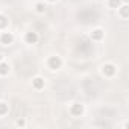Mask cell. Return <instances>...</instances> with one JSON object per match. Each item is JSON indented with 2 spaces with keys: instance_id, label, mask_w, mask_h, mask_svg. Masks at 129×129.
I'll return each instance as SVG.
<instances>
[{
  "instance_id": "obj_1",
  "label": "cell",
  "mask_w": 129,
  "mask_h": 129,
  "mask_svg": "<svg viewBox=\"0 0 129 129\" xmlns=\"http://www.w3.org/2000/svg\"><path fill=\"white\" fill-rule=\"evenodd\" d=\"M47 66H49L50 70H58V69L62 66V59H61V56H59V55H52V56H49V59H47Z\"/></svg>"
},
{
  "instance_id": "obj_2",
  "label": "cell",
  "mask_w": 129,
  "mask_h": 129,
  "mask_svg": "<svg viewBox=\"0 0 129 129\" xmlns=\"http://www.w3.org/2000/svg\"><path fill=\"white\" fill-rule=\"evenodd\" d=\"M14 41V34L9 32V30H2L0 32V44H3V46H9L12 44Z\"/></svg>"
},
{
  "instance_id": "obj_3",
  "label": "cell",
  "mask_w": 129,
  "mask_h": 129,
  "mask_svg": "<svg viewBox=\"0 0 129 129\" xmlns=\"http://www.w3.org/2000/svg\"><path fill=\"white\" fill-rule=\"evenodd\" d=\"M115 66L114 64H103L102 66V70H100V73L103 75V76H108V78H111V76H114L115 75Z\"/></svg>"
},
{
  "instance_id": "obj_4",
  "label": "cell",
  "mask_w": 129,
  "mask_h": 129,
  "mask_svg": "<svg viewBox=\"0 0 129 129\" xmlns=\"http://www.w3.org/2000/svg\"><path fill=\"white\" fill-rule=\"evenodd\" d=\"M70 114L73 115V117H81L82 114H84V105L82 103H72L70 105Z\"/></svg>"
},
{
  "instance_id": "obj_5",
  "label": "cell",
  "mask_w": 129,
  "mask_h": 129,
  "mask_svg": "<svg viewBox=\"0 0 129 129\" xmlns=\"http://www.w3.org/2000/svg\"><path fill=\"white\" fill-rule=\"evenodd\" d=\"M11 72V66H9V62H6L5 59L0 62V78H3V76H8Z\"/></svg>"
},
{
  "instance_id": "obj_6",
  "label": "cell",
  "mask_w": 129,
  "mask_h": 129,
  "mask_svg": "<svg viewBox=\"0 0 129 129\" xmlns=\"http://www.w3.org/2000/svg\"><path fill=\"white\" fill-rule=\"evenodd\" d=\"M32 85H34L35 90H41V88H44V85H46V79L41 78V76H37V78L32 79Z\"/></svg>"
},
{
  "instance_id": "obj_7",
  "label": "cell",
  "mask_w": 129,
  "mask_h": 129,
  "mask_svg": "<svg viewBox=\"0 0 129 129\" xmlns=\"http://www.w3.org/2000/svg\"><path fill=\"white\" fill-rule=\"evenodd\" d=\"M24 41H26L27 44H35V43L38 41V34H37V32H26Z\"/></svg>"
},
{
  "instance_id": "obj_8",
  "label": "cell",
  "mask_w": 129,
  "mask_h": 129,
  "mask_svg": "<svg viewBox=\"0 0 129 129\" xmlns=\"http://www.w3.org/2000/svg\"><path fill=\"white\" fill-rule=\"evenodd\" d=\"M46 9H47V3L44 2H37L35 5H34V11L37 12V14H44L46 12Z\"/></svg>"
},
{
  "instance_id": "obj_9",
  "label": "cell",
  "mask_w": 129,
  "mask_h": 129,
  "mask_svg": "<svg viewBox=\"0 0 129 129\" xmlns=\"http://www.w3.org/2000/svg\"><path fill=\"white\" fill-rule=\"evenodd\" d=\"M90 37H91V40L99 41V40L103 37V30H102V29H94V30L91 32V35H90Z\"/></svg>"
},
{
  "instance_id": "obj_10",
  "label": "cell",
  "mask_w": 129,
  "mask_h": 129,
  "mask_svg": "<svg viewBox=\"0 0 129 129\" xmlns=\"http://www.w3.org/2000/svg\"><path fill=\"white\" fill-rule=\"evenodd\" d=\"M8 109H9V106H8L6 102H0V117L6 115L8 114Z\"/></svg>"
},
{
  "instance_id": "obj_11",
  "label": "cell",
  "mask_w": 129,
  "mask_h": 129,
  "mask_svg": "<svg viewBox=\"0 0 129 129\" xmlns=\"http://www.w3.org/2000/svg\"><path fill=\"white\" fill-rule=\"evenodd\" d=\"M120 0H108V6L111 8V9H117V8H120Z\"/></svg>"
},
{
  "instance_id": "obj_12",
  "label": "cell",
  "mask_w": 129,
  "mask_h": 129,
  "mask_svg": "<svg viewBox=\"0 0 129 129\" xmlns=\"http://www.w3.org/2000/svg\"><path fill=\"white\" fill-rule=\"evenodd\" d=\"M14 124H15L17 127H24V126H26V120H24L23 117H21V118H17V120L14 121Z\"/></svg>"
},
{
  "instance_id": "obj_13",
  "label": "cell",
  "mask_w": 129,
  "mask_h": 129,
  "mask_svg": "<svg viewBox=\"0 0 129 129\" xmlns=\"http://www.w3.org/2000/svg\"><path fill=\"white\" fill-rule=\"evenodd\" d=\"M46 3H55V2H58V0H44Z\"/></svg>"
},
{
  "instance_id": "obj_14",
  "label": "cell",
  "mask_w": 129,
  "mask_h": 129,
  "mask_svg": "<svg viewBox=\"0 0 129 129\" xmlns=\"http://www.w3.org/2000/svg\"><path fill=\"white\" fill-rule=\"evenodd\" d=\"M3 59H5V56H3V53H0V62H2Z\"/></svg>"
}]
</instances>
